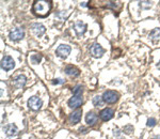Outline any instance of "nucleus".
Listing matches in <instances>:
<instances>
[{"label":"nucleus","instance_id":"f257e3e1","mask_svg":"<svg viewBox=\"0 0 160 139\" xmlns=\"http://www.w3.org/2000/svg\"><path fill=\"white\" fill-rule=\"evenodd\" d=\"M52 8V2L47 0H37L32 7V12L38 17H45L49 14Z\"/></svg>","mask_w":160,"mask_h":139},{"label":"nucleus","instance_id":"f03ea898","mask_svg":"<svg viewBox=\"0 0 160 139\" xmlns=\"http://www.w3.org/2000/svg\"><path fill=\"white\" fill-rule=\"evenodd\" d=\"M118 97H120V95H118V92L112 91V90L105 91L104 94H102V100L107 104H114L118 101Z\"/></svg>","mask_w":160,"mask_h":139},{"label":"nucleus","instance_id":"7ed1b4c3","mask_svg":"<svg viewBox=\"0 0 160 139\" xmlns=\"http://www.w3.org/2000/svg\"><path fill=\"white\" fill-rule=\"evenodd\" d=\"M28 106H29L30 109L34 110V111H38V110H40L41 107L43 106V101L38 96H32L28 100Z\"/></svg>","mask_w":160,"mask_h":139},{"label":"nucleus","instance_id":"20e7f679","mask_svg":"<svg viewBox=\"0 0 160 139\" xmlns=\"http://www.w3.org/2000/svg\"><path fill=\"white\" fill-rule=\"evenodd\" d=\"M71 46L69 45H66V44H61L60 46H59L58 48H57L56 50V54L58 57H60L62 59H66L68 57V55L71 54Z\"/></svg>","mask_w":160,"mask_h":139},{"label":"nucleus","instance_id":"39448f33","mask_svg":"<svg viewBox=\"0 0 160 139\" xmlns=\"http://www.w3.org/2000/svg\"><path fill=\"white\" fill-rule=\"evenodd\" d=\"M87 29H88V26H87L86 23L81 22V20H77V22H75L74 30H75V32H76V34L78 38H81L82 35L86 33Z\"/></svg>","mask_w":160,"mask_h":139},{"label":"nucleus","instance_id":"423d86ee","mask_svg":"<svg viewBox=\"0 0 160 139\" xmlns=\"http://www.w3.org/2000/svg\"><path fill=\"white\" fill-rule=\"evenodd\" d=\"M26 82H27V77L22 74L16 76L14 79L12 80V86L14 87L15 89H22L25 87Z\"/></svg>","mask_w":160,"mask_h":139},{"label":"nucleus","instance_id":"0eeeda50","mask_svg":"<svg viewBox=\"0 0 160 139\" xmlns=\"http://www.w3.org/2000/svg\"><path fill=\"white\" fill-rule=\"evenodd\" d=\"M90 53H91V55L93 57L100 58V57H102V55L105 54V49L98 44V43H94V44L91 46V48H90Z\"/></svg>","mask_w":160,"mask_h":139},{"label":"nucleus","instance_id":"6e6552de","mask_svg":"<svg viewBox=\"0 0 160 139\" xmlns=\"http://www.w3.org/2000/svg\"><path fill=\"white\" fill-rule=\"evenodd\" d=\"M15 66V62L14 60L10 57V56H4L1 60V68L4 71H10Z\"/></svg>","mask_w":160,"mask_h":139},{"label":"nucleus","instance_id":"1a4fd4ad","mask_svg":"<svg viewBox=\"0 0 160 139\" xmlns=\"http://www.w3.org/2000/svg\"><path fill=\"white\" fill-rule=\"evenodd\" d=\"M9 37L12 41H19L25 37V31L22 28H14L13 30H11Z\"/></svg>","mask_w":160,"mask_h":139},{"label":"nucleus","instance_id":"9d476101","mask_svg":"<svg viewBox=\"0 0 160 139\" xmlns=\"http://www.w3.org/2000/svg\"><path fill=\"white\" fill-rule=\"evenodd\" d=\"M83 103V99H82L81 95H74L73 97H71L68 101V106L73 109H76V108L80 107Z\"/></svg>","mask_w":160,"mask_h":139},{"label":"nucleus","instance_id":"9b49d317","mask_svg":"<svg viewBox=\"0 0 160 139\" xmlns=\"http://www.w3.org/2000/svg\"><path fill=\"white\" fill-rule=\"evenodd\" d=\"M31 29H32L33 33H34L37 37H42L44 33L46 32L45 26L42 24H38V23H35V24L31 25Z\"/></svg>","mask_w":160,"mask_h":139},{"label":"nucleus","instance_id":"f8f14e48","mask_svg":"<svg viewBox=\"0 0 160 139\" xmlns=\"http://www.w3.org/2000/svg\"><path fill=\"white\" fill-rule=\"evenodd\" d=\"M81 115H82L81 109H77L72 112L68 117V120H69V122H71V124H77V123H79L80 120H81Z\"/></svg>","mask_w":160,"mask_h":139},{"label":"nucleus","instance_id":"ddd939ff","mask_svg":"<svg viewBox=\"0 0 160 139\" xmlns=\"http://www.w3.org/2000/svg\"><path fill=\"white\" fill-rule=\"evenodd\" d=\"M113 115H114V111L111 108H105L99 112V117L102 121H109L113 118Z\"/></svg>","mask_w":160,"mask_h":139},{"label":"nucleus","instance_id":"4468645a","mask_svg":"<svg viewBox=\"0 0 160 139\" xmlns=\"http://www.w3.org/2000/svg\"><path fill=\"white\" fill-rule=\"evenodd\" d=\"M3 131L7 136H15V135H17V133H18V128H17L16 125L11 124V123H10V124H7L6 126L3 127Z\"/></svg>","mask_w":160,"mask_h":139},{"label":"nucleus","instance_id":"2eb2a0df","mask_svg":"<svg viewBox=\"0 0 160 139\" xmlns=\"http://www.w3.org/2000/svg\"><path fill=\"white\" fill-rule=\"evenodd\" d=\"M86 121H87V123L90 125V126H93V125H95V124H96V122H97V116L95 115L93 111L88 112L87 116H86Z\"/></svg>","mask_w":160,"mask_h":139},{"label":"nucleus","instance_id":"dca6fc26","mask_svg":"<svg viewBox=\"0 0 160 139\" xmlns=\"http://www.w3.org/2000/svg\"><path fill=\"white\" fill-rule=\"evenodd\" d=\"M65 73L68 74V76L77 77V76H79L80 72H79V70L77 68H75V66L68 65V66H66V68H65Z\"/></svg>","mask_w":160,"mask_h":139},{"label":"nucleus","instance_id":"f3484780","mask_svg":"<svg viewBox=\"0 0 160 139\" xmlns=\"http://www.w3.org/2000/svg\"><path fill=\"white\" fill-rule=\"evenodd\" d=\"M148 37L152 41H154V42L158 41L160 39V29L159 28H155V29H153L151 32H149Z\"/></svg>","mask_w":160,"mask_h":139},{"label":"nucleus","instance_id":"a211bd4d","mask_svg":"<svg viewBox=\"0 0 160 139\" xmlns=\"http://www.w3.org/2000/svg\"><path fill=\"white\" fill-rule=\"evenodd\" d=\"M41 60H42V55H40V54H34L30 57V61L32 64H38Z\"/></svg>","mask_w":160,"mask_h":139},{"label":"nucleus","instance_id":"6ab92c4d","mask_svg":"<svg viewBox=\"0 0 160 139\" xmlns=\"http://www.w3.org/2000/svg\"><path fill=\"white\" fill-rule=\"evenodd\" d=\"M104 103V100H102V96H99V95H96V96L93 97V105L96 107H99L102 105Z\"/></svg>","mask_w":160,"mask_h":139},{"label":"nucleus","instance_id":"aec40b11","mask_svg":"<svg viewBox=\"0 0 160 139\" xmlns=\"http://www.w3.org/2000/svg\"><path fill=\"white\" fill-rule=\"evenodd\" d=\"M139 7L143 10H148L152 7V2L151 1H140L139 2Z\"/></svg>","mask_w":160,"mask_h":139},{"label":"nucleus","instance_id":"412c9836","mask_svg":"<svg viewBox=\"0 0 160 139\" xmlns=\"http://www.w3.org/2000/svg\"><path fill=\"white\" fill-rule=\"evenodd\" d=\"M82 87L81 86H76L75 88L73 89V93L74 95H81L82 94Z\"/></svg>","mask_w":160,"mask_h":139},{"label":"nucleus","instance_id":"4be33fe9","mask_svg":"<svg viewBox=\"0 0 160 139\" xmlns=\"http://www.w3.org/2000/svg\"><path fill=\"white\" fill-rule=\"evenodd\" d=\"M123 132L125 134H131V133H133V127L131 126V125H126V126L123 128Z\"/></svg>","mask_w":160,"mask_h":139},{"label":"nucleus","instance_id":"5701e85b","mask_svg":"<svg viewBox=\"0 0 160 139\" xmlns=\"http://www.w3.org/2000/svg\"><path fill=\"white\" fill-rule=\"evenodd\" d=\"M156 123H157V121H156V119L155 118H149V119L148 120V126H149V127H153V126H155L156 125Z\"/></svg>","mask_w":160,"mask_h":139},{"label":"nucleus","instance_id":"b1692460","mask_svg":"<svg viewBox=\"0 0 160 139\" xmlns=\"http://www.w3.org/2000/svg\"><path fill=\"white\" fill-rule=\"evenodd\" d=\"M52 84L61 85V84H64V80H63V79H61V78H57V79H55V80H52Z\"/></svg>","mask_w":160,"mask_h":139},{"label":"nucleus","instance_id":"393cba45","mask_svg":"<svg viewBox=\"0 0 160 139\" xmlns=\"http://www.w3.org/2000/svg\"><path fill=\"white\" fill-rule=\"evenodd\" d=\"M80 6H81V7H88V2H81V3H80Z\"/></svg>","mask_w":160,"mask_h":139},{"label":"nucleus","instance_id":"a878e982","mask_svg":"<svg viewBox=\"0 0 160 139\" xmlns=\"http://www.w3.org/2000/svg\"><path fill=\"white\" fill-rule=\"evenodd\" d=\"M152 139H160V135H157V136H154Z\"/></svg>","mask_w":160,"mask_h":139},{"label":"nucleus","instance_id":"bb28decb","mask_svg":"<svg viewBox=\"0 0 160 139\" xmlns=\"http://www.w3.org/2000/svg\"><path fill=\"white\" fill-rule=\"evenodd\" d=\"M157 68H158V70H160V61L158 63H157Z\"/></svg>","mask_w":160,"mask_h":139}]
</instances>
